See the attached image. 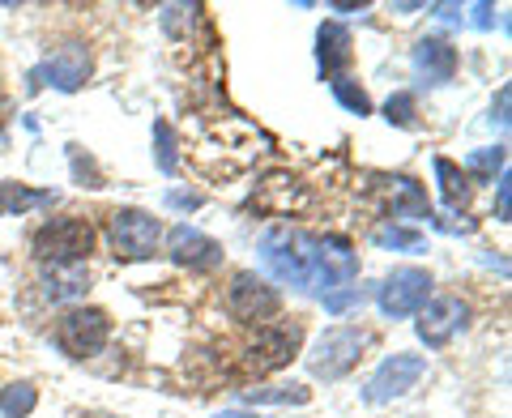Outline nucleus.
I'll return each mask as SVG.
<instances>
[{
    "instance_id": "obj_5",
    "label": "nucleus",
    "mask_w": 512,
    "mask_h": 418,
    "mask_svg": "<svg viewBox=\"0 0 512 418\" xmlns=\"http://www.w3.org/2000/svg\"><path fill=\"white\" fill-rule=\"evenodd\" d=\"M107 239L111 252L120 261H146V256L158 252V239H163V222L146 209H116L107 222Z\"/></svg>"
},
{
    "instance_id": "obj_4",
    "label": "nucleus",
    "mask_w": 512,
    "mask_h": 418,
    "mask_svg": "<svg viewBox=\"0 0 512 418\" xmlns=\"http://www.w3.org/2000/svg\"><path fill=\"white\" fill-rule=\"evenodd\" d=\"M107 337H111V316L103 308H86V303H77V308H69L56 320V346L69 359L99 355V350L107 346Z\"/></svg>"
},
{
    "instance_id": "obj_25",
    "label": "nucleus",
    "mask_w": 512,
    "mask_h": 418,
    "mask_svg": "<svg viewBox=\"0 0 512 418\" xmlns=\"http://www.w3.org/2000/svg\"><path fill=\"white\" fill-rule=\"evenodd\" d=\"M376 244L380 248H406V252H419L423 248V235L410 231V227H380L376 231Z\"/></svg>"
},
{
    "instance_id": "obj_18",
    "label": "nucleus",
    "mask_w": 512,
    "mask_h": 418,
    "mask_svg": "<svg viewBox=\"0 0 512 418\" xmlns=\"http://www.w3.org/2000/svg\"><path fill=\"white\" fill-rule=\"evenodd\" d=\"M436 180H440L444 205H453V209H466V205H470V180H466V171H461L457 163H448V158H436Z\"/></svg>"
},
{
    "instance_id": "obj_1",
    "label": "nucleus",
    "mask_w": 512,
    "mask_h": 418,
    "mask_svg": "<svg viewBox=\"0 0 512 418\" xmlns=\"http://www.w3.org/2000/svg\"><path fill=\"white\" fill-rule=\"evenodd\" d=\"M261 265L291 291H312V235L274 227L261 235Z\"/></svg>"
},
{
    "instance_id": "obj_27",
    "label": "nucleus",
    "mask_w": 512,
    "mask_h": 418,
    "mask_svg": "<svg viewBox=\"0 0 512 418\" xmlns=\"http://www.w3.org/2000/svg\"><path fill=\"white\" fill-rule=\"evenodd\" d=\"M367 295H372V286H350V291H342V295H325V308L346 312V308H355V303H363Z\"/></svg>"
},
{
    "instance_id": "obj_17",
    "label": "nucleus",
    "mask_w": 512,
    "mask_h": 418,
    "mask_svg": "<svg viewBox=\"0 0 512 418\" xmlns=\"http://www.w3.org/2000/svg\"><path fill=\"white\" fill-rule=\"evenodd\" d=\"M86 291V269L82 265H52L43 269V295L47 299H77Z\"/></svg>"
},
{
    "instance_id": "obj_15",
    "label": "nucleus",
    "mask_w": 512,
    "mask_h": 418,
    "mask_svg": "<svg viewBox=\"0 0 512 418\" xmlns=\"http://www.w3.org/2000/svg\"><path fill=\"white\" fill-rule=\"evenodd\" d=\"M414 69H419L427 82H453L457 73V52L448 47L444 39H419V47H414Z\"/></svg>"
},
{
    "instance_id": "obj_16",
    "label": "nucleus",
    "mask_w": 512,
    "mask_h": 418,
    "mask_svg": "<svg viewBox=\"0 0 512 418\" xmlns=\"http://www.w3.org/2000/svg\"><path fill=\"white\" fill-rule=\"evenodd\" d=\"M384 192H389L393 218H431L427 192H423V184H414L410 175H389V180H384Z\"/></svg>"
},
{
    "instance_id": "obj_7",
    "label": "nucleus",
    "mask_w": 512,
    "mask_h": 418,
    "mask_svg": "<svg viewBox=\"0 0 512 418\" xmlns=\"http://www.w3.org/2000/svg\"><path fill=\"white\" fill-rule=\"evenodd\" d=\"M227 312L235 320H244V325H265V320H274L282 312V295L265 278H256L252 269H244L227 286Z\"/></svg>"
},
{
    "instance_id": "obj_8",
    "label": "nucleus",
    "mask_w": 512,
    "mask_h": 418,
    "mask_svg": "<svg viewBox=\"0 0 512 418\" xmlns=\"http://www.w3.org/2000/svg\"><path fill=\"white\" fill-rule=\"evenodd\" d=\"M423 376H427V359L423 355H410V350H397V355L384 359L376 372H372V380L363 384V401L384 406V401H393V397H406Z\"/></svg>"
},
{
    "instance_id": "obj_21",
    "label": "nucleus",
    "mask_w": 512,
    "mask_h": 418,
    "mask_svg": "<svg viewBox=\"0 0 512 418\" xmlns=\"http://www.w3.org/2000/svg\"><path fill=\"white\" fill-rule=\"evenodd\" d=\"M312 393L303 389V384H274V389H248L244 401L252 406H303Z\"/></svg>"
},
{
    "instance_id": "obj_34",
    "label": "nucleus",
    "mask_w": 512,
    "mask_h": 418,
    "mask_svg": "<svg viewBox=\"0 0 512 418\" xmlns=\"http://www.w3.org/2000/svg\"><path fill=\"white\" fill-rule=\"evenodd\" d=\"M222 418H244V414H222Z\"/></svg>"
},
{
    "instance_id": "obj_26",
    "label": "nucleus",
    "mask_w": 512,
    "mask_h": 418,
    "mask_svg": "<svg viewBox=\"0 0 512 418\" xmlns=\"http://www.w3.org/2000/svg\"><path fill=\"white\" fill-rule=\"evenodd\" d=\"M384 120L397 124V128H414V94H393L389 103H384Z\"/></svg>"
},
{
    "instance_id": "obj_19",
    "label": "nucleus",
    "mask_w": 512,
    "mask_h": 418,
    "mask_svg": "<svg viewBox=\"0 0 512 418\" xmlns=\"http://www.w3.org/2000/svg\"><path fill=\"white\" fill-rule=\"evenodd\" d=\"M56 192H35V188H22V184H0V214H26V209H39V205H52Z\"/></svg>"
},
{
    "instance_id": "obj_29",
    "label": "nucleus",
    "mask_w": 512,
    "mask_h": 418,
    "mask_svg": "<svg viewBox=\"0 0 512 418\" xmlns=\"http://www.w3.org/2000/svg\"><path fill=\"white\" fill-rule=\"evenodd\" d=\"M508 103H512V90L504 86L500 99H495V107H491V120H495V124H508Z\"/></svg>"
},
{
    "instance_id": "obj_33",
    "label": "nucleus",
    "mask_w": 512,
    "mask_h": 418,
    "mask_svg": "<svg viewBox=\"0 0 512 418\" xmlns=\"http://www.w3.org/2000/svg\"><path fill=\"white\" fill-rule=\"evenodd\" d=\"M329 9H333V13H363L367 5H329Z\"/></svg>"
},
{
    "instance_id": "obj_32",
    "label": "nucleus",
    "mask_w": 512,
    "mask_h": 418,
    "mask_svg": "<svg viewBox=\"0 0 512 418\" xmlns=\"http://www.w3.org/2000/svg\"><path fill=\"white\" fill-rule=\"evenodd\" d=\"M474 26H491V5H474Z\"/></svg>"
},
{
    "instance_id": "obj_14",
    "label": "nucleus",
    "mask_w": 512,
    "mask_h": 418,
    "mask_svg": "<svg viewBox=\"0 0 512 418\" xmlns=\"http://www.w3.org/2000/svg\"><path fill=\"white\" fill-rule=\"evenodd\" d=\"M316 60H320V77H338L350 64V30L338 22H325L316 35Z\"/></svg>"
},
{
    "instance_id": "obj_23",
    "label": "nucleus",
    "mask_w": 512,
    "mask_h": 418,
    "mask_svg": "<svg viewBox=\"0 0 512 418\" xmlns=\"http://www.w3.org/2000/svg\"><path fill=\"white\" fill-rule=\"evenodd\" d=\"M333 99H338L346 111H355V116H372V99H367V90L359 82H350V77H333Z\"/></svg>"
},
{
    "instance_id": "obj_20",
    "label": "nucleus",
    "mask_w": 512,
    "mask_h": 418,
    "mask_svg": "<svg viewBox=\"0 0 512 418\" xmlns=\"http://www.w3.org/2000/svg\"><path fill=\"white\" fill-rule=\"evenodd\" d=\"M35 406H39L35 384L18 380V384H9V389H0V414L5 418H26V414H35Z\"/></svg>"
},
{
    "instance_id": "obj_30",
    "label": "nucleus",
    "mask_w": 512,
    "mask_h": 418,
    "mask_svg": "<svg viewBox=\"0 0 512 418\" xmlns=\"http://www.w3.org/2000/svg\"><path fill=\"white\" fill-rule=\"evenodd\" d=\"M167 205H171V209H197V205H201V197H197V192H171Z\"/></svg>"
},
{
    "instance_id": "obj_12",
    "label": "nucleus",
    "mask_w": 512,
    "mask_h": 418,
    "mask_svg": "<svg viewBox=\"0 0 512 418\" xmlns=\"http://www.w3.org/2000/svg\"><path fill=\"white\" fill-rule=\"evenodd\" d=\"M470 325V303L466 299H457V295H436V299H427L423 308H419V320H414V329H419L423 342L436 350L444 342H453V337Z\"/></svg>"
},
{
    "instance_id": "obj_11",
    "label": "nucleus",
    "mask_w": 512,
    "mask_h": 418,
    "mask_svg": "<svg viewBox=\"0 0 512 418\" xmlns=\"http://www.w3.org/2000/svg\"><path fill=\"white\" fill-rule=\"evenodd\" d=\"M303 342V329L299 325H261L252 337V346L244 350V367L256 376H269V372H278V367H286L295 359V350Z\"/></svg>"
},
{
    "instance_id": "obj_6",
    "label": "nucleus",
    "mask_w": 512,
    "mask_h": 418,
    "mask_svg": "<svg viewBox=\"0 0 512 418\" xmlns=\"http://www.w3.org/2000/svg\"><path fill=\"white\" fill-rule=\"evenodd\" d=\"M90 69H94V56L86 43H64L56 47L52 56H47L35 73H30V90L39 86H56L60 94H73L90 82Z\"/></svg>"
},
{
    "instance_id": "obj_10",
    "label": "nucleus",
    "mask_w": 512,
    "mask_h": 418,
    "mask_svg": "<svg viewBox=\"0 0 512 418\" xmlns=\"http://www.w3.org/2000/svg\"><path fill=\"white\" fill-rule=\"evenodd\" d=\"M359 273V256L342 235H312V291L333 295L338 282Z\"/></svg>"
},
{
    "instance_id": "obj_3",
    "label": "nucleus",
    "mask_w": 512,
    "mask_h": 418,
    "mask_svg": "<svg viewBox=\"0 0 512 418\" xmlns=\"http://www.w3.org/2000/svg\"><path fill=\"white\" fill-rule=\"evenodd\" d=\"M363 346H367V329H359V325H333V329H325L316 337V346L308 350L312 376L342 380L350 367L363 359Z\"/></svg>"
},
{
    "instance_id": "obj_9",
    "label": "nucleus",
    "mask_w": 512,
    "mask_h": 418,
    "mask_svg": "<svg viewBox=\"0 0 512 418\" xmlns=\"http://www.w3.org/2000/svg\"><path fill=\"white\" fill-rule=\"evenodd\" d=\"M376 299H380V312L402 320V316H414L431 299V273L419 269V265H402L393 269L389 278L376 286Z\"/></svg>"
},
{
    "instance_id": "obj_28",
    "label": "nucleus",
    "mask_w": 512,
    "mask_h": 418,
    "mask_svg": "<svg viewBox=\"0 0 512 418\" xmlns=\"http://www.w3.org/2000/svg\"><path fill=\"white\" fill-rule=\"evenodd\" d=\"M512 218V180H508V171H500V222Z\"/></svg>"
},
{
    "instance_id": "obj_13",
    "label": "nucleus",
    "mask_w": 512,
    "mask_h": 418,
    "mask_svg": "<svg viewBox=\"0 0 512 418\" xmlns=\"http://www.w3.org/2000/svg\"><path fill=\"white\" fill-rule=\"evenodd\" d=\"M167 256L180 269H192V273H205V269H218L222 265V244L192 227H175L167 235Z\"/></svg>"
},
{
    "instance_id": "obj_31",
    "label": "nucleus",
    "mask_w": 512,
    "mask_h": 418,
    "mask_svg": "<svg viewBox=\"0 0 512 418\" xmlns=\"http://www.w3.org/2000/svg\"><path fill=\"white\" fill-rule=\"evenodd\" d=\"M436 13L444 22H461V5H436Z\"/></svg>"
},
{
    "instance_id": "obj_24",
    "label": "nucleus",
    "mask_w": 512,
    "mask_h": 418,
    "mask_svg": "<svg viewBox=\"0 0 512 418\" xmlns=\"http://www.w3.org/2000/svg\"><path fill=\"white\" fill-rule=\"evenodd\" d=\"M466 171L478 175V180H495V171H504V146L474 150V154L466 158Z\"/></svg>"
},
{
    "instance_id": "obj_22",
    "label": "nucleus",
    "mask_w": 512,
    "mask_h": 418,
    "mask_svg": "<svg viewBox=\"0 0 512 418\" xmlns=\"http://www.w3.org/2000/svg\"><path fill=\"white\" fill-rule=\"evenodd\" d=\"M154 158H158V171L175 175L180 171V158H175V133L167 120H154Z\"/></svg>"
},
{
    "instance_id": "obj_2",
    "label": "nucleus",
    "mask_w": 512,
    "mask_h": 418,
    "mask_svg": "<svg viewBox=\"0 0 512 418\" xmlns=\"http://www.w3.org/2000/svg\"><path fill=\"white\" fill-rule=\"evenodd\" d=\"M30 244L43 265H82L94 252V227L86 218H52L35 231Z\"/></svg>"
}]
</instances>
